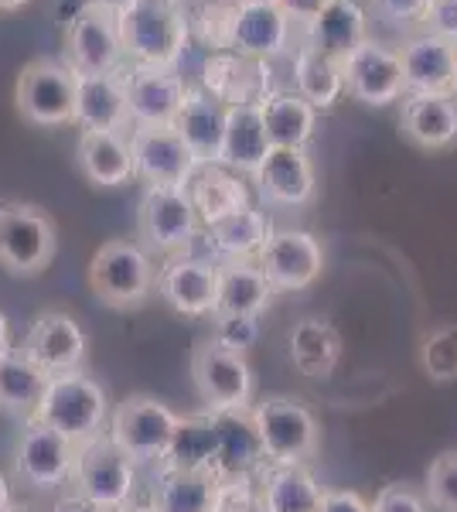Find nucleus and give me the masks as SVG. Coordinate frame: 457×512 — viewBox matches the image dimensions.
<instances>
[{
    "mask_svg": "<svg viewBox=\"0 0 457 512\" xmlns=\"http://www.w3.org/2000/svg\"><path fill=\"white\" fill-rule=\"evenodd\" d=\"M28 420L52 427L62 437H69L76 448H82V444L96 441L103 427L110 424V400H106V390L93 376L72 369V373L48 376L38 410Z\"/></svg>",
    "mask_w": 457,
    "mask_h": 512,
    "instance_id": "obj_1",
    "label": "nucleus"
},
{
    "mask_svg": "<svg viewBox=\"0 0 457 512\" xmlns=\"http://www.w3.org/2000/svg\"><path fill=\"white\" fill-rule=\"evenodd\" d=\"M123 55L134 65L174 69L188 45V18L174 0H140L116 18Z\"/></svg>",
    "mask_w": 457,
    "mask_h": 512,
    "instance_id": "obj_2",
    "label": "nucleus"
},
{
    "mask_svg": "<svg viewBox=\"0 0 457 512\" xmlns=\"http://www.w3.org/2000/svg\"><path fill=\"white\" fill-rule=\"evenodd\" d=\"M157 270L151 253L130 239H110L89 260V287L106 308L134 311L154 294Z\"/></svg>",
    "mask_w": 457,
    "mask_h": 512,
    "instance_id": "obj_3",
    "label": "nucleus"
},
{
    "mask_svg": "<svg viewBox=\"0 0 457 512\" xmlns=\"http://www.w3.org/2000/svg\"><path fill=\"white\" fill-rule=\"evenodd\" d=\"M58 250L55 219L28 202L0 205V267L11 277H38Z\"/></svg>",
    "mask_w": 457,
    "mask_h": 512,
    "instance_id": "obj_4",
    "label": "nucleus"
},
{
    "mask_svg": "<svg viewBox=\"0 0 457 512\" xmlns=\"http://www.w3.org/2000/svg\"><path fill=\"white\" fill-rule=\"evenodd\" d=\"M178 420L181 417L174 414L168 403L137 393L127 396L123 403H116L110 424H106V434L134 465H161L171 448V437L178 431Z\"/></svg>",
    "mask_w": 457,
    "mask_h": 512,
    "instance_id": "obj_5",
    "label": "nucleus"
},
{
    "mask_svg": "<svg viewBox=\"0 0 457 512\" xmlns=\"http://www.w3.org/2000/svg\"><path fill=\"white\" fill-rule=\"evenodd\" d=\"M14 103L35 127H65L76 120V72L55 59H31L14 86Z\"/></svg>",
    "mask_w": 457,
    "mask_h": 512,
    "instance_id": "obj_6",
    "label": "nucleus"
},
{
    "mask_svg": "<svg viewBox=\"0 0 457 512\" xmlns=\"http://www.w3.org/2000/svg\"><path fill=\"white\" fill-rule=\"evenodd\" d=\"M267 465H304L318 454V420L301 400L267 396L253 407Z\"/></svg>",
    "mask_w": 457,
    "mask_h": 512,
    "instance_id": "obj_7",
    "label": "nucleus"
},
{
    "mask_svg": "<svg viewBox=\"0 0 457 512\" xmlns=\"http://www.w3.org/2000/svg\"><path fill=\"white\" fill-rule=\"evenodd\" d=\"M198 233V216L188 202L185 188L147 185L137 205V236L147 253L185 256Z\"/></svg>",
    "mask_w": 457,
    "mask_h": 512,
    "instance_id": "obj_8",
    "label": "nucleus"
},
{
    "mask_svg": "<svg viewBox=\"0 0 457 512\" xmlns=\"http://www.w3.org/2000/svg\"><path fill=\"white\" fill-rule=\"evenodd\" d=\"M191 379L205 410H246L253 407V369L246 355L222 349L215 338L202 342L191 355Z\"/></svg>",
    "mask_w": 457,
    "mask_h": 512,
    "instance_id": "obj_9",
    "label": "nucleus"
},
{
    "mask_svg": "<svg viewBox=\"0 0 457 512\" xmlns=\"http://www.w3.org/2000/svg\"><path fill=\"white\" fill-rule=\"evenodd\" d=\"M72 482H76V492L89 495L99 506L123 509L134 499L137 465L116 448L110 441V434H99L96 441L79 448L76 468H72Z\"/></svg>",
    "mask_w": 457,
    "mask_h": 512,
    "instance_id": "obj_10",
    "label": "nucleus"
},
{
    "mask_svg": "<svg viewBox=\"0 0 457 512\" xmlns=\"http://www.w3.org/2000/svg\"><path fill=\"white\" fill-rule=\"evenodd\" d=\"M65 48V65L76 76H116L123 55V41L116 18L96 7H82V11L65 24L62 35Z\"/></svg>",
    "mask_w": 457,
    "mask_h": 512,
    "instance_id": "obj_11",
    "label": "nucleus"
},
{
    "mask_svg": "<svg viewBox=\"0 0 457 512\" xmlns=\"http://www.w3.org/2000/svg\"><path fill=\"white\" fill-rule=\"evenodd\" d=\"M290 18L277 4H229L222 52L267 62L290 48Z\"/></svg>",
    "mask_w": 457,
    "mask_h": 512,
    "instance_id": "obj_12",
    "label": "nucleus"
},
{
    "mask_svg": "<svg viewBox=\"0 0 457 512\" xmlns=\"http://www.w3.org/2000/svg\"><path fill=\"white\" fill-rule=\"evenodd\" d=\"M338 69H342L345 93L365 106H393L406 96L400 52L372 38L338 62Z\"/></svg>",
    "mask_w": 457,
    "mask_h": 512,
    "instance_id": "obj_13",
    "label": "nucleus"
},
{
    "mask_svg": "<svg viewBox=\"0 0 457 512\" xmlns=\"http://www.w3.org/2000/svg\"><path fill=\"white\" fill-rule=\"evenodd\" d=\"M130 154H134V178L157 188H185L198 171L188 144L174 127H134Z\"/></svg>",
    "mask_w": 457,
    "mask_h": 512,
    "instance_id": "obj_14",
    "label": "nucleus"
},
{
    "mask_svg": "<svg viewBox=\"0 0 457 512\" xmlns=\"http://www.w3.org/2000/svg\"><path fill=\"white\" fill-rule=\"evenodd\" d=\"M273 291H307L324 270L321 243L304 229H280L256 256Z\"/></svg>",
    "mask_w": 457,
    "mask_h": 512,
    "instance_id": "obj_15",
    "label": "nucleus"
},
{
    "mask_svg": "<svg viewBox=\"0 0 457 512\" xmlns=\"http://www.w3.org/2000/svg\"><path fill=\"white\" fill-rule=\"evenodd\" d=\"M76 454L79 448L69 437L38 424V420H28V427L21 431L18 451H14V468L31 489H58L72 478Z\"/></svg>",
    "mask_w": 457,
    "mask_h": 512,
    "instance_id": "obj_16",
    "label": "nucleus"
},
{
    "mask_svg": "<svg viewBox=\"0 0 457 512\" xmlns=\"http://www.w3.org/2000/svg\"><path fill=\"white\" fill-rule=\"evenodd\" d=\"M127 82V106L134 127H174L181 106L188 99V86L174 69H151V65H134L123 72Z\"/></svg>",
    "mask_w": 457,
    "mask_h": 512,
    "instance_id": "obj_17",
    "label": "nucleus"
},
{
    "mask_svg": "<svg viewBox=\"0 0 457 512\" xmlns=\"http://www.w3.org/2000/svg\"><path fill=\"white\" fill-rule=\"evenodd\" d=\"M86 332L79 328V321L65 311H45L31 321L28 335H24L21 352L48 376L72 373L86 359Z\"/></svg>",
    "mask_w": 457,
    "mask_h": 512,
    "instance_id": "obj_18",
    "label": "nucleus"
},
{
    "mask_svg": "<svg viewBox=\"0 0 457 512\" xmlns=\"http://www.w3.org/2000/svg\"><path fill=\"white\" fill-rule=\"evenodd\" d=\"M157 294L178 315L209 318L219 301V267L195 256H174L157 274Z\"/></svg>",
    "mask_w": 457,
    "mask_h": 512,
    "instance_id": "obj_19",
    "label": "nucleus"
},
{
    "mask_svg": "<svg viewBox=\"0 0 457 512\" xmlns=\"http://www.w3.org/2000/svg\"><path fill=\"white\" fill-rule=\"evenodd\" d=\"M400 62L406 96H454L457 45L451 41L423 31L400 48Z\"/></svg>",
    "mask_w": 457,
    "mask_h": 512,
    "instance_id": "obj_20",
    "label": "nucleus"
},
{
    "mask_svg": "<svg viewBox=\"0 0 457 512\" xmlns=\"http://www.w3.org/2000/svg\"><path fill=\"white\" fill-rule=\"evenodd\" d=\"M215 420V465L212 472L226 482V478L256 475L267 465L263 454L260 427H256L253 407L246 410H219L212 414Z\"/></svg>",
    "mask_w": 457,
    "mask_h": 512,
    "instance_id": "obj_21",
    "label": "nucleus"
},
{
    "mask_svg": "<svg viewBox=\"0 0 457 512\" xmlns=\"http://www.w3.org/2000/svg\"><path fill=\"white\" fill-rule=\"evenodd\" d=\"M205 93L222 106H260L270 96V65L232 52L209 55L202 69Z\"/></svg>",
    "mask_w": 457,
    "mask_h": 512,
    "instance_id": "obj_22",
    "label": "nucleus"
},
{
    "mask_svg": "<svg viewBox=\"0 0 457 512\" xmlns=\"http://www.w3.org/2000/svg\"><path fill=\"white\" fill-rule=\"evenodd\" d=\"M253 181L263 202L270 205L301 209L314 198V164L307 151H297V147H270L267 161L260 164Z\"/></svg>",
    "mask_w": 457,
    "mask_h": 512,
    "instance_id": "obj_23",
    "label": "nucleus"
},
{
    "mask_svg": "<svg viewBox=\"0 0 457 512\" xmlns=\"http://www.w3.org/2000/svg\"><path fill=\"white\" fill-rule=\"evenodd\" d=\"M174 130L188 144L198 168L222 164V144H226V106L212 99L205 89H188V99L181 106Z\"/></svg>",
    "mask_w": 457,
    "mask_h": 512,
    "instance_id": "obj_24",
    "label": "nucleus"
},
{
    "mask_svg": "<svg viewBox=\"0 0 457 512\" xmlns=\"http://www.w3.org/2000/svg\"><path fill=\"white\" fill-rule=\"evenodd\" d=\"M185 192L205 229L249 209V188L243 175L229 171L226 164H205V168H198L185 185Z\"/></svg>",
    "mask_w": 457,
    "mask_h": 512,
    "instance_id": "obj_25",
    "label": "nucleus"
},
{
    "mask_svg": "<svg viewBox=\"0 0 457 512\" xmlns=\"http://www.w3.org/2000/svg\"><path fill=\"white\" fill-rule=\"evenodd\" d=\"M400 130L420 151L457 147V96H403Z\"/></svg>",
    "mask_w": 457,
    "mask_h": 512,
    "instance_id": "obj_26",
    "label": "nucleus"
},
{
    "mask_svg": "<svg viewBox=\"0 0 457 512\" xmlns=\"http://www.w3.org/2000/svg\"><path fill=\"white\" fill-rule=\"evenodd\" d=\"M76 164L82 178L96 188H120L134 178L130 137L116 130H82L76 147Z\"/></svg>",
    "mask_w": 457,
    "mask_h": 512,
    "instance_id": "obj_27",
    "label": "nucleus"
},
{
    "mask_svg": "<svg viewBox=\"0 0 457 512\" xmlns=\"http://www.w3.org/2000/svg\"><path fill=\"white\" fill-rule=\"evenodd\" d=\"M82 130H116L123 134L130 123L127 82L116 76H76V120Z\"/></svg>",
    "mask_w": 457,
    "mask_h": 512,
    "instance_id": "obj_28",
    "label": "nucleus"
},
{
    "mask_svg": "<svg viewBox=\"0 0 457 512\" xmlns=\"http://www.w3.org/2000/svg\"><path fill=\"white\" fill-rule=\"evenodd\" d=\"M273 284L253 260H229L219 267V301L212 318H260L273 301Z\"/></svg>",
    "mask_w": 457,
    "mask_h": 512,
    "instance_id": "obj_29",
    "label": "nucleus"
},
{
    "mask_svg": "<svg viewBox=\"0 0 457 512\" xmlns=\"http://www.w3.org/2000/svg\"><path fill=\"white\" fill-rule=\"evenodd\" d=\"M369 41V21L359 0H331L328 7L307 24V45L328 55L331 62H342L359 45Z\"/></svg>",
    "mask_w": 457,
    "mask_h": 512,
    "instance_id": "obj_30",
    "label": "nucleus"
},
{
    "mask_svg": "<svg viewBox=\"0 0 457 512\" xmlns=\"http://www.w3.org/2000/svg\"><path fill=\"white\" fill-rule=\"evenodd\" d=\"M270 137L260 106H226V144L222 164L236 175H256L270 154Z\"/></svg>",
    "mask_w": 457,
    "mask_h": 512,
    "instance_id": "obj_31",
    "label": "nucleus"
},
{
    "mask_svg": "<svg viewBox=\"0 0 457 512\" xmlns=\"http://www.w3.org/2000/svg\"><path fill=\"white\" fill-rule=\"evenodd\" d=\"M287 349L294 369L307 379H328L335 376L342 362V335L324 318H304L290 328Z\"/></svg>",
    "mask_w": 457,
    "mask_h": 512,
    "instance_id": "obj_32",
    "label": "nucleus"
},
{
    "mask_svg": "<svg viewBox=\"0 0 457 512\" xmlns=\"http://www.w3.org/2000/svg\"><path fill=\"white\" fill-rule=\"evenodd\" d=\"M222 478L215 472H171L157 468L151 482V506L157 512H215Z\"/></svg>",
    "mask_w": 457,
    "mask_h": 512,
    "instance_id": "obj_33",
    "label": "nucleus"
},
{
    "mask_svg": "<svg viewBox=\"0 0 457 512\" xmlns=\"http://www.w3.org/2000/svg\"><path fill=\"white\" fill-rule=\"evenodd\" d=\"M267 512H318L324 489L304 465H263L256 472Z\"/></svg>",
    "mask_w": 457,
    "mask_h": 512,
    "instance_id": "obj_34",
    "label": "nucleus"
},
{
    "mask_svg": "<svg viewBox=\"0 0 457 512\" xmlns=\"http://www.w3.org/2000/svg\"><path fill=\"white\" fill-rule=\"evenodd\" d=\"M212 465H215L212 410L181 417L178 431H174V437H171V448L157 468H171V472H212Z\"/></svg>",
    "mask_w": 457,
    "mask_h": 512,
    "instance_id": "obj_35",
    "label": "nucleus"
},
{
    "mask_svg": "<svg viewBox=\"0 0 457 512\" xmlns=\"http://www.w3.org/2000/svg\"><path fill=\"white\" fill-rule=\"evenodd\" d=\"M260 110L273 147H297V151H304L307 140L314 137L318 110L297 93H270L260 103Z\"/></svg>",
    "mask_w": 457,
    "mask_h": 512,
    "instance_id": "obj_36",
    "label": "nucleus"
},
{
    "mask_svg": "<svg viewBox=\"0 0 457 512\" xmlns=\"http://www.w3.org/2000/svg\"><path fill=\"white\" fill-rule=\"evenodd\" d=\"M270 236V219L260 209H253V205L209 226V243L215 246V253L229 256V260H256L263 253V246L270 243Z\"/></svg>",
    "mask_w": 457,
    "mask_h": 512,
    "instance_id": "obj_37",
    "label": "nucleus"
},
{
    "mask_svg": "<svg viewBox=\"0 0 457 512\" xmlns=\"http://www.w3.org/2000/svg\"><path fill=\"white\" fill-rule=\"evenodd\" d=\"M45 386H48V373H41L21 349L0 355V407L31 417L38 410Z\"/></svg>",
    "mask_w": 457,
    "mask_h": 512,
    "instance_id": "obj_38",
    "label": "nucleus"
},
{
    "mask_svg": "<svg viewBox=\"0 0 457 512\" xmlns=\"http://www.w3.org/2000/svg\"><path fill=\"white\" fill-rule=\"evenodd\" d=\"M294 86H297V96L307 99L314 110H331V106L338 103V96L345 93L338 62H331L328 55H321L318 48H311V45L297 48Z\"/></svg>",
    "mask_w": 457,
    "mask_h": 512,
    "instance_id": "obj_39",
    "label": "nucleus"
},
{
    "mask_svg": "<svg viewBox=\"0 0 457 512\" xmlns=\"http://www.w3.org/2000/svg\"><path fill=\"white\" fill-rule=\"evenodd\" d=\"M420 369L430 383H454L457 379V321L434 328L420 342Z\"/></svg>",
    "mask_w": 457,
    "mask_h": 512,
    "instance_id": "obj_40",
    "label": "nucleus"
},
{
    "mask_svg": "<svg viewBox=\"0 0 457 512\" xmlns=\"http://www.w3.org/2000/svg\"><path fill=\"white\" fill-rule=\"evenodd\" d=\"M423 495L434 512H457V451H444L430 461Z\"/></svg>",
    "mask_w": 457,
    "mask_h": 512,
    "instance_id": "obj_41",
    "label": "nucleus"
},
{
    "mask_svg": "<svg viewBox=\"0 0 457 512\" xmlns=\"http://www.w3.org/2000/svg\"><path fill=\"white\" fill-rule=\"evenodd\" d=\"M215 512H267V499H263L256 475L226 478L219 489V506H215Z\"/></svg>",
    "mask_w": 457,
    "mask_h": 512,
    "instance_id": "obj_42",
    "label": "nucleus"
},
{
    "mask_svg": "<svg viewBox=\"0 0 457 512\" xmlns=\"http://www.w3.org/2000/svg\"><path fill=\"white\" fill-rule=\"evenodd\" d=\"M215 321L219 325H215L212 338L229 352L246 355L256 345V338H260V318H215Z\"/></svg>",
    "mask_w": 457,
    "mask_h": 512,
    "instance_id": "obj_43",
    "label": "nucleus"
},
{
    "mask_svg": "<svg viewBox=\"0 0 457 512\" xmlns=\"http://www.w3.org/2000/svg\"><path fill=\"white\" fill-rule=\"evenodd\" d=\"M372 512H434V509H430L427 495L417 492L413 485L393 482V485H386V489L376 495Z\"/></svg>",
    "mask_w": 457,
    "mask_h": 512,
    "instance_id": "obj_44",
    "label": "nucleus"
},
{
    "mask_svg": "<svg viewBox=\"0 0 457 512\" xmlns=\"http://www.w3.org/2000/svg\"><path fill=\"white\" fill-rule=\"evenodd\" d=\"M430 4H434V0H372L379 18H386L393 24H423Z\"/></svg>",
    "mask_w": 457,
    "mask_h": 512,
    "instance_id": "obj_45",
    "label": "nucleus"
},
{
    "mask_svg": "<svg viewBox=\"0 0 457 512\" xmlns=\"http://www.w3.org/2000/svg\"><path fill=\"white\" fill-rule=\"evenodd\" d=\"M423 31L457 45V0H434L423 18Z\"/></svg>",
    "mask_w": 457,
    "mask_h": 512,
    "instance_id": "obj_46",
    "label": "nucleus"
},
{
    "mask_svg": "<svg viewBox=\"0 0 457 512\" xmlns=\"http://www.w3.org/2000/svg\"><path fill=\"white\" fill-rule=\"evenodd\" d=\"M318 512H372V502H365L359 492L348 489H324Z\"/></svg>",
    "mask_w": 457,
    "mask_h": 512,
    "instance_id": "obj_47",
    "label": "nucleus"
},
{
    "mask_svg": "<svg viewBox=\"0 0 457 512\" xmlns=\"http://www.w3.org/2000/svg\"><path fill=\"white\" fill-rule=\"evenodd\" d=\"M328 4H331V0H277V7L287 14L290 24H304V28H307V24H311L314 18H318V14H321Z\"/></svg>",
    "mask_w": 457,
    "mask_h": 512,
    "instance_id": "obj_48",
    "label": "nucleus"
},
{
    "mask_svg": "<svg viewBox=\"0 0 457 512\" xmlns=\"http://www.w3.org/2000/svg\"><path fill=\"white\" fill-rule=\"evenodd\" d=\"M52 512H116V509H106V506H99V502H93L89 495H65V499H58V506Z\"/></svg>",
    "mask_w": 457,
    "mask_h": 512,
    "instance_id": "obj_49",
    "label": "nucleus"
},
{
    "mask_svg": "<svg viewBox=\"0 0 457 512\" xmlns=\"http://www.w3.org/2000/svg\"><path fill=\"white\" fill-rule=\"evenodd\" d=\"M86 7H96V11H106L113 14V18H120V14H127L130 7L140 4V0H82Z\"/></svg>",
    "mask_w": 457,
    "mask_h": 512,
    "instance_id": "obj_50",
    "label": "nucleus"
},
{
    "mask_svg": "<svg viewBox=\"0 0 457 512\" xmlns=\"http://www.w3.org/2000/svg\"><path fill=\"white\" fill-rule=\"evenodd\" d=\"M14 345H11V325H7V315L0 311V355L4 352H11Z\"/></svg>",
    "mask_w": 457,
    "mask_h": 512,
    "instance_id": "obj_51",
    "label": "nucleus"
},
{
    "mask_svg": "<svg viewBox=\"0 0 457 512\" xmlns=\"http://www.w3.org/2000/svg\"><path fill=\"white\" fill-rule=\"evenodd\" d=\"M11 482H7V475L0 472V512H11Z\"/></svg>",
    "mask_w": 457,
    "mask_h": 512,
    "instance_id": "obj_52",
    "label": "nucleus"
},
{
    "mask_svg": "<svg viewBox=\"0 0 457 512\" xmlns=\"http://www.w3.org/2000/svg\"><path fill=\"white\" fill-rule=\"evenodd\" d=\"M24 4H28V0H0V11L11 14V11H21Z\"/></svg>",
    "mask_w": 457,
    "mask_h": 512,
    "instance_id": "obj_53",
    "label": "nucleus"
},
{
    "mask_svg": "<svg viewBox=\"0 0 457 512\" xmlns=\"http://www.w3.org/2000/svg\"><path fill=\"white\" fill-rule=\"evenodd\" d=\"M116 512H157L151 502H147V506H123V509H116Z\"/></svg>",
    "mask_w": 457,
    "mask_h": 512,
    "instance_id": "obj_54",
    "label": "nucleus"
},
{
    "mask_svg": "<svg viewBox=\"0 0 457 512\" xmlns=\"http://www.w3.org/2000/svg\"><path fill=\"white\" fill-rule=\"evenodd\" d=\"M229 4H277V0H229Z\"/></svg>",
    "mask_w": 457,
    "mask_h": 512,
    "instance_id": "obj_55",
    "label": "nucleus"
},
{
    "mask_svg": "<svg viewBox=\"0 0 457 512\" xmlns=\"http://www.w3.org/2000/svg\"><path fill=\"white\" fill-rule=\"evenodd\" d=\"M11 512H31V509H11Z\"/></svg>",
    "mask_w": 457,
    "mask_h": 512,
    "instance_id": "obj_56",
    "label": "nucleus"
},
{
    "mask_svg": "<svg viewBox=\"0 0 457 512\" xmlns=\"http://www.w3.org/2000/svg\"><path fill=\"white\" fill-rule=\"evenodd\" d=\"M454 96H457V79H454Z\"/></svg>",
    "mask_w": 457,
    "mask_h": 512,
    "instance_id": "obj_57",
    "label": "nucleus"
}]
</instances>
